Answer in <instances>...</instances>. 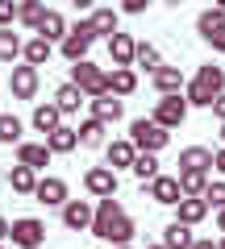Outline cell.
<instances>
[{
    "label": "cell",
    "instance_id": "6da1fadb",
    "mask_svg": "<svg viewBox=\"0 0 225 249\" xmlns=\"http://www.w3.org/2000/svg\"><path fill=\"white\" fill-rule=\"evenodd\" d=\"M71 83H75L88 100L108 96V71H100L92 58H83V62H75V67H71Z\"/></svg>",
    "mask_w": 225,
    "mask_h": 249
},
{
    "label": "cell",
    "instance_id": "7a4b0ae2",
    "mask_svg": "<svg viewBox=\"0 0 225 249\" xmlns=\"http://www.w3.org/2000/svg\"><path fill=\"white\" fill-rule=\"evenodd\" d=\"M129 142L138 145V154H159L163 145L171 142V133H167L163 124H154V121H146V116H138V121L129 124Z\"/></svg>",
    "mask_w": 225,
    "mask_h": 249
},
{
    "label": "cell",
    "instance_id": "3957f363",
    "mask_svg": "<svg viewBox=\"0 0 225 249\" xmlns=\"http://www.w3.org/2000/svg\"><path fill=\"white\" fill-rule=\"evenodd\" d=\"M92 42H96V29H92V21L83 17L80 25H71V34H67V42L59 46V50H63V58H67V62L75 67V62H83V58H88Z\"/></svg>",
    "mask_w": 225,
    "mask_h": 249
},
{
    "label": "cell",
    "instance_id": "277c9868",
    "mask_svg": "<svg viewBox=\"0 0 225 249\" xmlns=\"http://www.w3.org/2000/svg\"><path fill=\"white\" fill-rule=\"evenodd\" d=\"M154 124H163V129H180L184 121H188V100L184 96H163L159 104H154Z\"/></svg>",
    "mask_w": 225,
    "mask_h": 249
},
{
    "label": "cell",
    "instance_id": "5b68a950",
    "mask_svg": "<svg viewBox=\"0 0 225 249\" xmlns=\"http://www.w3.org/2000/svg\"><path fill=\"white\" fill-rule=\"evenodd\" d=\"M9 241H13V245H21V249H42V241H46V224L34 220V216H21V220H13Z\"/></svg>",
    "mask_w": 225,
    "mask_h": 249
},
{
    "label": "cell",
    "instance_id": "8992f818",
    "mask_svg": "<svg viewBox=\"0 0 225 249\" xmlns=\"http://www.w3.org/2000/svg\"><path fill=\"white\" fill-rule=\"evenodd\" d=\"M38 83H42V75H38V67H13V75H9V91H13V100H34L38 96Z\"/></svg>",
    "mask_w": 225,
    "mask_h": 249
},
{
    "label": "cell",
    "instance_id": "52a82bcc",
    "mask_svg": "<svg viewBox=\"0 0 225 249\" xmlns=\"http://www.w3.org/2000/svg\"><path fill=\"white\" fill-rule=\"evenodd\" d=\"M83 187H88V196H96V199H113L117 196V170L92 166L88 175H83Z\"/></svg>",
    "mask_w": 225,
    "mask_h": 249
},
{
    "label": "cell",
    "instance_id": "ba28073f",
    "mask_svg": "<svg viewBox=\"0 0 225 249\" xmlns=\"http://www.w3.org/2000/svg\"><path fill=\"white\" fill-rule=\"evenodd\" d=\"M34 199L38 204H46V208H67L71 204V196H67V183L59 175H46V178H38V191H34Z\"/></svg>",
    "mask_w": 225,
    "mask_h": 249
},
{
    "label": "cell",
    "instance_id": "9c48e42d",
    "mask_svg": "<svg viewBox=\"0 0 225 249\" xmlns=\"http://www.w3.org/2000/svg\"><path fill=\"white\" fill-rule=\"evenodd\" d=\"M146 196L154 199V204H163V208H180V199H184V191H180V175H159L150 183V191Z\"/></svg>",
    "mask_w": 225,
    "mask_h": 249
},
{
    "label": "cell",
    "instance_id": "30bf717a",
    "mask_svg": "<svg viewBox=\"0 0 225 249\" xmlns=\"http://www.w3.org/2000/svg\"><path fill=\"white\" fill-rule=\"evenodd\" d=\"M104 162H108V170H134V162H138V145L129 142V137H121V142H108V145H104Z\"/></svg>",
    "mask_w": 225,
    "mask_h": 249
},
{
    "label": "cell",
    "instance_id": "8fae6325",
    "mask_svg": "<svg viewBox=\"0 0 225 249\" xmlns=\"http://www.w3.org/2000/svg\"><path fill=\"white\" fill-rule=\"evenodd\" d=\"M92 220H96V208L88 204V199H71V204L63 208V224L71 232H83V229H92Z\"/></svg>",
    "mask_w": 225,
    "mask_h": 249
},
{
    "label": "cell",
    "instance_id": "7c38bea8",
    "mask_svg": "<svg viewBox=\"0 0 225 249\" xmlns=\"http://www.w3.org/2000/svg\"><path fill=\"white\" fill-rule=\"evenodd\" d=\"M17 166H29V170L50 166V145L46 142H21L17 145Z\"/></svg>",
    "mask_w": 225,
    "mask_h": 249
},
{
    "label": "cell",
    "instance_id": "4fadbf2b",
    "mask_svg": "<svg viewBox=\"0 0 225 249\" xmlns=\"http://www.w3.org/2000/svg\"><path fill=\"white\" fill-rule=\"evenodd\" d=\"M117 216H125V208H121L117 196H113V199H100V204H96V220H92V237H104V232L113 229Z\"/></svg>",
    "mask_w": 225,
    "mask_h": 249
},
{
    "label": "cell",
    "instance_id": "5bb4252c",
    "mask_svg": "<svg viewBox=\"0 0 225 249\" xmlns=\"http://www.w3.org/2000/svg\"><path fill=\"white\" fill-rule=\"evenodd\" d=\"M88 21H92V29H96V37H117L121 34V13L117 9H92Z\"/></svg>",
    "mask_w": 225,
    "mask_h": 249
},
{
    "label": "cell",
    "instance_id": "9a60e30c",
    "mask_svg": "<svg viewBox=\"0 0 225 249\" xmlns=\"http://www.w3.org/2000/svg\"><path fill=\"white\" fill-rule=\"evenodd\" d=\"M180 170L208 175V170H213V150H205V145H188V150H180Z\"/></svg>",
    "mask_w": 225,
    "mask_h": 249
},
{
    "label": "cell",
    "instance_id": "2e32d148",
    "mask_svg": "<svg viewBox=\"0 0 225 249\" xmlns=\"http://www.w3.org/2000/svg\"><path fill=\"white\" fill-rule=\"evenodd\" d=\"M138 91V75H134V67H113L108 71V96H134Z\"/></svg>",
    "mask_w": 225,
    "mask_h": 249
},
{
    "label": "cell",
    "instance_id": "e0dca14e",
    "mask_svg": "<svg viewBox=\"0 0 225 249\" xmlns=\"http://www.w3.org/2000/svg\"><path fill=\"white\" fill-rule=\"evenodd\" d=\"M154 88H159V96H184V71L180 67H159L154 71Z\"/></svg>",
    "mask_w": 225,
    "mask_h": 249
},
{
    "label": "cell",
    "instance_id": "ac0fdd59",
    "mask_svg": "<svg viewBox=\"0 0 225 249\" xmlns=\"http://www.w3.org/2000/svg\"><path fill=\"white\" fill-rule=\"evenodd\" d=\"M134 54H138V42L129 34L108 37V58H113V67H134Z\"/></svg>",
    "mask_w": 225,
    "mask_h": 249
},
{
    "label": "cell",
    "instance_id": "d6986e66",
    "mask_svg": "<svg viewBox=\"0 0 225 249\" xmlns=\"http://www.w3.org/2000/svg\"><path fill=\"white\" fill-rule=\"evenodd\" d=\"M34 129L38 133H59V129H63V112H59V104H38L34 108Z\"/></svg>",
    "mask_w": 225,
    "mask_h": 249
},
{
    "label": "cell",
    "instance_id": "ffe728a7",
    "mask_svg": "<svg viewBox=\"0 0 225 249\" xmlns=\"http://www.w3.org/2000/svg\"><path fill=\"white\" fill-rule=\"evenodd\" d=\"M67 34H71V29H67V21H63V13H46V17H42V25H38V34L34 37H46V42H59V46H63L67 42Z\"/></svg>",
    "mask_w": 225,
    "mask_h": 249
},
{
    "label": "cell",
    "instance_id": "44dd1931",
    "mask_svg": "<svg viewBox=\"0 0 225 249\" xmlns=\"http://www.w3.org/2000/svg\"><path fill=\"white\" fill-rule=\"evenodd\" d=\"M192 83H196V88L200 91H208V96H221V91H225V71H221V67H213V62H208V67H200V71H196V79H192Z\"/></svg>",
    "mask_w": 225,
    "mask_h": 249
},
{
    "label": "cell",
    "instance_id": "7402d4cb",
    "mask_svg": "<svg viewBox=\"0 0 225 249\" xmlns=\"http://www.w3.org/2000/svg\"><path fill=\"white\" fill-rule=\"evenodd\" d=\"M88 104H92V116H96L100 124H117L121 112H125L117 96H100V100H88Z\"/></svg>",
    "mask_w": 225,
    "mask_h": 249
},
{
    "label": "cell",
    "instance_id": "603a6c76",
    "mask_svg": "<svg viewBox=\"0 0 225 249\" xmlns=\"http://www.w3.org/2000/svg\"><path fill=\"white\" fill-rule=\"evenodd\" d=\"M9 187L17 191V196H34V191H38V170H29V166H9Z\"/></svg>",
    "mask_w": 225,
    "mask_h": 249
},
{
    "label": "cell",
    "instance_id": "cb8c5ba5",
    "mask_svg": "<svg viewBox=\"0 0 225 249\" xmlns=\"http://www.w3.org/2000/svg\"><path fill=\"white\" fill-rule=\"evenodd\" d=\"M83 100H88V96H83V91L75 88V83H63V88L54 91V104H59V112H63V116L80 112V104H83Z\"/></svg>",
    "mask_w": 225,
    "mask_h": 249
},
{
    "label": "cell",
    "instance_id": "d4e9b609",
    "mask_svg": "<svg viewBox=\"0 0 225 249\" xmlns=\"http://www.w3.org/2000/svg\"><path fill=\"white\" fill-rule=\"evenodd\" d=\"M180 191H184V199H205V191H208V175L180 170Z\"/></svg>",
    "mask_w": 225,
    "mask_h": 249
},
{
    "label": "cell",
    "instance_id": "484cf974",
    "mask_svg": "<svg viewBox=\"0 0 225 249\" xmlns=\"http://www.w3.org/2000/svg\"><path fill=\"white\" fill-rule=\"evenodd\" d=\"M192 241H196V237H192V229H188V224H180V220H171L167 229H163V245H167V249H192Z\"/></svg>",
    "mask_w": 225,
    "mask_h": 249
},
{
    "label": "cell",
    "instance_id": "4316f807",
    "mask_svg": "<svg viewBox=\"0 0 225 249\" xmlns=\"http://www.w3.org/2000/svg\"><path fill=\"white\" fill-rule=\"evenodd\" d=\"M205 216H208V204H205V199H180V208H175V220L188 224V229H192V224H200Z\"/></svg>",
    "mask_w": 225,
    "mask_h": 249
},
{
    "label": "cell",
    "instance_id": "83f0119b",
    "mask_svg": "<svg viewBox=\"0 0 225 249\" xmlns=\"http://www.w3.org/2000/svg\"><path fill=\"white\" fill-rule=\"evenodd\" d=\"M46 145H50V154H71L75 145H80V129L63 124L59 133H50V137H46Z\"/></svg>",
    "mask_w": 225,
    "mask_h": 249
},
{
    "label": "cell",
    "instance_id": "f1b7e54d",
    "mask_svg": "<svg viewBox=\"0 0 225 249\" xmlns=\"http://www.w3.org/2000/svg\"><path fill=\"white\" fill-rule=\"evenodd\" d=\"M217 29H225V9H205V13L196 17V34L208 42V37H213Z\"/></svg>",
    "mask_w": 225,
    "mask_h": 249
},
{
    "label": "cell",
    "instance_id": "f546056e",
    "mask_svg": "<svg viewBox=\"0 0 225 249\" xmlns=\"http://www.w3.org/2000/svg\"><path fill=\"white\" fill-rule=\"evenodd\" d=\"M50 54H54V42H46V37H29V42H25V62H29V67L50 62Z\"/></svg>",
    "mask_w": 225,
    "mask_h": 249
},
{
    "label": "cell",
    "instance_id": "4dcf8cb0",
    "mask_svg": "<svg viewBox=\"0 0 225 249\" xmlns=\"http://www.w3.org/2000/svg\"><path fill=\"white\" fill-rule=\"evenodd\" d=\"M21 54H25V42L13 29H0V62H17Z\"/></svg>",
    "mask_w": 225,
    "mask_h": 249
},
{
    "label": "cell",
    "instance_id": "1f68e13d",
    "mask_svg": "<svg viewBox=\"0 0 225 249\" xmlns=\"http://www.w3.org/2000/svg\"><path fill=\"white\" fill-rule=\"evenodd\" d=\"M104 133H108V124H100L96 116H88L80 124V145H104Z\"/></svg>",
    "mask_w": 225,
    "mask_h": 249
},
{
    "label": "cell",
    "instance_id": "d6a6232c",
    "mask_svg": "<svg viewBox=\"0 0 225 249\" xmlns=\"http://www.w3.org/2000/svg\"><path fill=\"white\" fill-rule=\"evenodd\" d=\"M46 13H50V9H46L42 0H25V4H21V25L38 34V25H42V17H46Z\"/></svg>",
    "mask_w": 225,
    "mask_h": 249
},
{
    "label": "cell",
    "instance_id": "836d02e7",
    "mask_svg": "<svg viewBox=\"0 0 225 249\" xmlns=\"http://www.w3.org/2000/svg\"><path fill=\"white\" fill-rule=\"evenodd\" d=\"M0 145H21V121L0 112Z\"/></svg>",
    "mask_w": 225,
    "mask_h": 249
},
{
    "label": "cell",
    "instance_id": "e575fe53",
    "mask_svg": "<svg viewBox=\"0 0 225 249\" xmlns=\"http://www.w3.org/2000/svg\"><path fill=\"white\" fill-rule=\"evenodd\" d=\"M134 62H138V67H146V71H159V67H167V62H163L159 58V50H154V46L150 42H138V54H134Z\"/></svg>",
    "mask_w": 225,
    "mask_h": 249
},
{
    "label": "cell",
    "instance_id": "d590c367",
    "mask_svg": "<svg viewBox=\"0 0 225 249\" xmlns=\"http://www.w3.org/2000/svg\"><path fill=\"white\" fill-rule=\"evenodd\" d=\"M134 175L142 178V183H154V178L163 175V170H159V158H154V154H138V162H134Z\"/></svg>",
    "mask_w": 225,
    "mask_h": 249
},
{
    "label": "cell",
    "instance_id": "8d00e7d4",
    "mask_svg": "<svg viewBox=\"0 0 225 249\" xmlns=\"http://www.w3.org/2000/svg\"><path fill=\"white\" fill-rule=\"evenodd\" d=\"M205 204H208V208H217V212H225V178H221V183H208Z\"/></svg>",
    "mask_w": 225,
    "mask_h": 249
},
{
    "label": "cell",
    "instance_id": "74e56055",
    "mask_svg": "<svg viewBox=\"0 0 225 249\" xmlns=\"http://www.w3.org/2000/svg\"><path fill=\"white\" fill-rule=\"evenodd\" d=\"M13 21H21V4L0 0V29H13Z\"/></svg>",
    "mask_w": 225,
    "mask_h": 249
},
{
    "label": "cell",
    "instance_id": "f35d334b",
    "mask_svg": "<svg viewBox=\"0 0 225 249\" xmlns=\"http://www.w3.org/2000/svg\"><path fill=\"white\" fill-rule=\"evenodd\" d=\"M213 170H217V175H221V178H225V145H221V150H217V154H213Z\"/></svg>",
    "mask_w": 225,
    "mask_h": 249
},
{
    "label": "cell",
    "instance_id": "ab89813d",
    "mask_svg": "<svg viewBox=\"0 0 225 249\" xmlns=\"http://www.w3.org/2000/svg\"><path fill=\"white\" fill-rule=\"evenodd\" d=\"M125 13H129V17H138V13H146V0H125Z\"/></svg>",
    "mask_w": 225,
    "mask_h": 249
},
{
    "label": "cell",
    "instance_id": "60d3db41",
    "mask_svg": "<svg viewBox=\"0 0 225 249\" xmlns=\"http://www.w3.org/2000/svg\"><path fill=\"white\" fill-rule=\"evenodd\" d=\"M208 46H213V50H225V29H217V34L208 37Z\"/></svg>",
    "mask_w": 225,
    "mask_h": 249
},
{
    "label": "cell",
    "instance_id": "b9f144b4",
    "mask_svg": "<svg viewBox=\"0 0 225 249\" xmlns=\"http://www.w3.org/2000/svg\"><path fill=\"white\" fill-rule=\"evenodd\" d=\"M213 112H217V116H221V124H225V91H221V96H217V100H213Z\"/></svg>",
    "mask_w": 225,
    "mask_h": 249
},
{
    "label": "cell",
    "instance_id": "7bdbcfd3",
    "mask_svg": "<svg viewBox=\"0 0 225 249\" xmlns=\"http://www.w3.org/2000/svg\"><path fill=\"white\" fill-rule=\"evenodd\" d=\"M9 232H13V224L4 220V216H0V245H4V237H9Z\"/></svg>",
    "mask_w": 225,
    "mask_h": 249
},
{
    "label": "cell",
    "instance_id": "ee69618b",
    "mask_svg": "<svg viewBox=\"0 0 225 249\" xmlns=\"http://www.w3.org/2000/svg\"><path fill=\"white\" fill-rule=\"evenodd\" d=\"M192 249H217V241H192Z\"/></svg>",
    "mask_w": 225,
    "mask_h": 249
},
{
    "label": "cell",
    "instance_id": "f6af8a7d",
    "mask_svg": "<svg viewBox=\"0 0 225 249\" xmlns=\"http://www.w3.org/2000/svg\"><path fill=\"white\" fill-rule=\"evenodd\" d=\"M217 232H225V212H217Z\"/></svg>",
    "mask_w": 225,
    "mask_h": 249
},
{
    "label": "cell",
    "instance_id": "bcb514c9",
    "mask_svg": "<svg viewBox=\"0 0 225 249\" xmlns=\"http://www.w3.org/2000/svg\"><path fill=\"white\" fill-rule=\"evenodd\" d=\"M217 249H225V237H221V241H217Z\"/></svg>",
    "mask_w": 225,
    "mask_h": 249
},
{
    "label": "cell",
    "instance_id": "7dc6e473",
    "mask_svg": "<svg viewBox=\"0 0 225 249\" xmlns=\"http://www.w3.org/2000/svg\"><path fill=\"white\" fill-rule=\"evenodd\" d=\"M221 142H225V124H221Z\"/></svg>",
    "mask_w": 225,
    "mask_h": 249
},
{
    "label": "cell",
    "instance_id": "c3c4849f",
    "mask_svg": "<svg viewBox=\"0 0 225 249\" xmlns=\"http://www.w3.org/2000/svg\"><path fill=\"white\" fill-rule=\"evenodd\" d=\"M150 249H167V245H150Z\"/></svg>",
    "mask_w": 225,
    "mask_h": 249
},
{
    "label": "cell",
    "instance_id": "681fc988",
    "mask_svg": "<svg viewBox=\"0 0 225 249\" xmlns=\"http://www.w3.org/2000/svg\"><path fill=\"white\" fill-rule=\"evenodd\" d=\"M121 249H134V245H121Z\"/></svg>",
    "mask_w": 225,
    "mask_h": 249
},
{
    "label": "cell",
    "instance_id": "f907efd6",
    "mask_svg": "<svg viewBox=\"0 0 225 249\" xmlns=\"http://www.w3.org/2000/svg\"><path fill=\"white\" fill-rule=\"evenodd\" d=\"M0 249H4V245H0Z\"/></svg>",
    "mask_w": 225,
    "mask_h": 249
}]
</instances>
